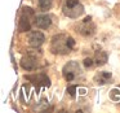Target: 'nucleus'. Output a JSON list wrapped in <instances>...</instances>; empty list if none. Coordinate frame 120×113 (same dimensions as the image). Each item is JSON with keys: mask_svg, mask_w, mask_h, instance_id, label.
<instances>
[{"mask_svg": "<svg viewBox=\"0 0 120 113\" xmlns=\"http://www.w3.org/2000/svg\"><path fill=\"white\" fill-rule=\"evenodd\" d=\"M26 79H29L31 83H34L36 87H49L50 86V79L47 74L39 73V74H30V75L25 77Z\"/></svg>", "mask_w": 120, "mask_h": 113, "instance_id": "nucleus-6", "label": "nucleus"}, {"mask_svg": "<svg viewBox=\"0 0 120 113\" xmlns=\"http://www.w3.org/2000/svg\"><path fill=\"white\" fill-rule=\"evenodd\" d=\"M75 47V40L70 35L58 34L52 38L50 43V51L56 55H67Z\"/></svg>", "mask_w": 120, "mask_h": 113, "instance_id": "nucleus-1", "label": "nucleus"}, {"mask_svg": "<svg viewBox=\"0 0 120 113\" xmlns=\"http://www.w3.org/2000/svg\"><path fill=\"white\" fill-rule=\"evenodd\" d=\"M84 66H85L86 69L92 68V66H93V59H92V57H86L85 60H84Z\"/></svg>", "mask_w": 120, "mask_h": 113, "instance_id": "nucleus-14", "label": "nucleus"}, {"mask_svg": "<svg viewBox=\"0 0 120 113\" xmlns=\"http://www.w3.org/2000/svg\"><path fill=\"white\" fill-rule=\"evenodd\" d=\"M76 31L80 35H83V37H92V35L96 33V25L92 21V17H89V16L85 17V18L79 24Z\"/></svg>", "mask_w": 120, "mask_h": 113, "instance_id": "nucleus-5", "label": "nucleus"}, {"mask_svg": "<svg viewBox=\"0 0 120 113\" xmlns=\"http://www.w3.org/2000/svg\"><path fill=\"white\" fill-rule=\"evenodd\" d=\"M62 12L68 18H79L84 14V7L79 0H65Z\"/></svg>", "mask_w": 120, "mask_h": 113, "instance_id": "nucleus-2", "label": "nucleus"}, {"mask_svg": "<svg viewBox=\"0 0 120 113\" xmlns=\"http://www.w3.org/2000/svg\"><path fill=\"white\" fill-rule=\"evenodd\" d=\"M39 8L41 11H48V9L52 8L53 5V0H39Z\"/></svg>", "mask_w": 120, "mask_h": 113, "instance_id": "nucleus-12", "label": "nucleus"}, {"mask_svg": "<svg viewBox=\"0 0 120 113\" xmlns=\"http://www.w3.org/2000/svg\"><path fill=\"white\" fill-rule=\"evenodd\" d=\"M35 16V12L34 9L29 8V7H25L22 9V14H21V20H19V24H18V30L21 33L23 31H29L31 30V25H32V20H34Z\"/></svg>", "mask_w": 120, "mask_h": 113, "instance_id": "nucleus-4", "label": "nucleus"}, {"mask_svg": "<svg viewBox=\"0 0 120 113\" xmlns=\"http://www.w3.org/2000/svg\"><path fill=\"white\" fill-rule=\"evenodd\" d=\"M112 78V74L110 73V71H98V73L94 75V82H96L97 84H106L109 83L110 81H111Z\"/></svg>", "mask_w": 120, "mask_h": 113, "instance_id": "nucleus-10", "label": "nucleus"}, {"mask_svg": "<svg viewBox=\"0 0 120 113\" xmlns=\"http://www.w3.org/2000/svg\"><path fill=\"white\" fill-rule=\"evenodd\" d=\"M34 25L39 29H48L52 25V18L48 14H40V16L35 17Z\"/></svg>", "mask_w": 120, "mask_h": 113, "instance_id": "nucleus-9", "label": "nucleus"}, {"mask_svg": "<svg viewBox=\"0 0 120 113\" xmlns=\"http://www.w3.org/2000/svg\"><path fill=\"white\" fill-rule=\"evenodd\" d=\"M93 59V65H97V66H102L105 65V64L107 63V59H109V56H107V53L105 52V51H98V52L96 53V56Z\"/></svg>", "mask_w": 120, "mask_h": 113, "instance_id": "nucleus-11", "label": "nucleus"}, {"mask_svg": "<svg viewBox=\"0 0 120 113\" xmlns=\"http://www.w3.org/2000/svg\"><path fill=\"white\" fill-rule=\"evenodd\" d=\"M78 88H79V87L76 86V84H75V86H68V87H67V92H68V94H70L72 97H75V96H76V91H78Z\"/></svg>", "mask_w": 120, "mask_h": 113, "instance_id": "nucleus-13", "label": "nucleus"}, {"mask_svg": "<svg viewBox=\"0 0 120 113\" xmlns=\"http://www.w3.org/2000/svg\"><path fill=\"white\" fill-rule=\"evenodd\" d=\"M27 40H29V44L34 48H39L40 46H43V43L45 42V37L43 33L40 31H31L27 37Z\"/></svg>", "mask_w": 120, "mask_h": 113, "instance_id": "nucleus-8", "label": "nucleus"}, {"mask_svg": "<svg viewBox=\"0 0 120 113\" xmlns=\"http://www.w3.org/2000/svg\"><path fill=\"white\" fill-rule=\"evenodd\" d=\"M62 74H63V78L66 79L67 82H72L76 81L79 77L83 75V70H81V66L78 61L72 60V61H68L62 69Z\"/></svg>", "mask_w": 120, "mask_h": 113, "instance_id": "nucleus-3", "label": "nucleus"}, {"mask_svg": "<svg viewBox=\"0 0 120 113\" xmlns=\"http://www.w3.org/2000/svg\"><path fill=\"white\" fill-rule=\"evenodd\" d=\"M21 66L25 70H35L39 66V60H38L36 53H27L21 60Z\"/></svg>", "mask_w": 120, "mask_h": 113, "instance_id": "nucleus-7", "label": "nucleus"}]
</instances>
